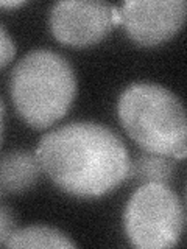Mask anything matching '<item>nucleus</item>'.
<instances>
[{
  "label": "nucleus",
  "mask_w": 187,
  "mask_h": 249,
  "mask_svg": "<svg viewBox=\"0 0 187 249\" xmlns=\"http://www.w3.org/2000/svg\"><path fill=\"white\" fill-rule=\"evenodd\" d=\"M3 120H5V105L0 100V142H2V132H3Z\"/></svg>",
  "instance_id": "obj_13"
},
{
  "label": "nucleus",
  "mask_w": 187,
  "mask_h": 249,
  "mask_svg": "<svg viewBox=\"0 0 187 249\" xmlns=\"http://www.w3.org/2000/svg\"><path fill=\"white\" fill-rule=\"evenodd\" d=\"M184 0H128L120 8V25L134 42L151 47L173 37L183 27Z\"/></svg>",
  "instance_id": "obj_6"
},
{
  "label": "nucleus",
  "mask_w": 187,
  "mask_h": 249,
  "mask_svg": "<svg viewBox=\"0 0 187 249\" xmlns=\"http://www.w3.org/2000/svg\"><path fill=\"white\" fill-rule=\"evenodd\" d=\"M35 154L44 173L74 196H101L130 175V154L120 137L92 122L50 131Z\"/></svg>",
  "instance_id": "obj_1"
},
{
  "label": "nucleus",
  "mask_w": 187,
  "mask_h": 249,
  "mask_svg": "<svg viewBox=\"0 0 187 249\" xmlns=\"http://www.w3.org/2000/svg\"><path fill=\"white\" fill-rule=\"evenodd\" d=\"M119 117L130 137L145 151L175 160L186 158V111L167 88L153 83L128 86L119 100Z\"/></svg>",
  "instance_id": "obj_3"
},
{
  "label": "nucleus",
  "mask_w": 187,
  "mask_h": 249,
  "mask_svg": "<svg viewBox=\"0 0 187 249\" xmlns=\"http://www.w3.org/2000/svg\"><path fill=\"white\" fill-rule=\"evenodd\" d=\"M16 54V45L6 30L0 25V69L5 67Z\"/></svg>",
  "instance_id": "obj_11"
},
{
  "label": "nucleus",
  "mask_w": 187,
  "mask_h": 249,
  "mask_svg": "<svg viewBox=\"0 0 187 249\" xmlns=\"http://www.w3.org/2000/svg\"><path fill=\"white\" fill-rule=\"evenodd\" d=\"M10 89L19 115L30 126L44 129L67 114L76 93V78L66 58L39 49L16 64Z\"/></svg>",
  "instance_id": "obj_2"
},
{
  "label": "nucleus",
  "mask_w": 187,
  "mask_h": 249,
  "mask_svg": "<svg viewBox=\"0 0 187 249\" xmlns=\"http://www.w3.org/2000/svg\"><path fill=\"white\" fill-rule=\"evenodd\" d=\"M23 3L22 0H0V8H18Z\"/></svg>",
  "instance_id": "obj_12"
},
{
  "label": "nucleus",
  "mask_w": 187,
  "mask_h": 249,
  "mask_svg": "<svg viewBox=\"0 0 187 249\" xmlns=\"http://www.w3.org/2000/svg\"><path fill=\"white\" fill-rule=\"evenodd\" d=\"M6 248H45L69 249L76 245L66 233L47 226H30L14 231L5 243Z\"/></svg>",
  "instance_id": "obj_8"
},
{
  "label": "nucleus",
  "mask_w": 187,
  "mask_h": 249,
  "mask_svg": "<svg viewBox=\"0 0 187 249\" xmlns=\"http://www.w3.org/2000/svg\"><path fill=\"white\" fill-rule=\"evenodd\" d=\"M41 173L36 154L13 151L0 159V185L6 193H22L31 189Z\"/></svg>",
  "instance_id": "obj_7"
},
{
  "label": "nucleus",
  "mask_w": 187,
  "mask_h": 249,
  "mask_svg": "<svg viewBox=\"0 0 187 249\" xmlns=\"http://www.w3.org/2000/svg\"><path fill=\"white\" fill-rule=\"evenodd\" d=\"M3 193V190H2V185H0V195H2Z\"/></svg>",
  "instance_id": "obj_14"
},
{
  "label": "nucleus",
  "mask_w": 187,
  "mask_h": 249,
  "mask_svg": "<svg viewBox=\"0 0 187 249\" xmlns=\"http://www.w3.org/2000/svg\"><path fill=\"white\" fill-rule=\"evenodd\" d=\"M175 173V163L168 156L156 154V153H144L131 162L130 175L142 184H164L167 185L171 181Z\"/></svg>",
  "instance_id": "obj_9"
},
{
  "label": "nucleus",
  "mask_w": 187,
  "mask_h": 249,
  "mask_svg": "<svg viewBox=\"0 0 187 249\" xmlns=\"http://www.w3.org/2000/svg\"><path fill=\"white\" fill-rule=\"evenodd\" d=\"M125 229L136 248H173L184 229V207L167 185L142 184L125 209Z\"/></svg>",
  "instance_id": "obj_4"
},
{
  "label": "nucleus",
  "mask_w": 187,
  "mask_h": 249,
  "mask_svg": "<svg viewBox=\"0 0 187 249\" xmlns=\"http://www.w3.org/2000/svg\"><path fill=\"white\" fill-rule=\"evenodd\" d=\"M120 25L119 8L100 0H62L50 11V27L59 42L86 47Z\"/></svg>",
  "instance_id": "obj_5"
},
{
  "label": "nucleus",
  "mask_w": 187,
  "mask_h": 249,
  "mask_svg": "<svg viewBox=\"0 0 187 249\" xmlns=\"http://www.w3.org/2000/svg\"><path fill=\"white\" fill-rule=\"evenodd\" d=\"M16 231V221L11 210L0 204V246H5L6 240Z\"/></svg>",
  "instance_id": "obj_10"
}]
</instances>
